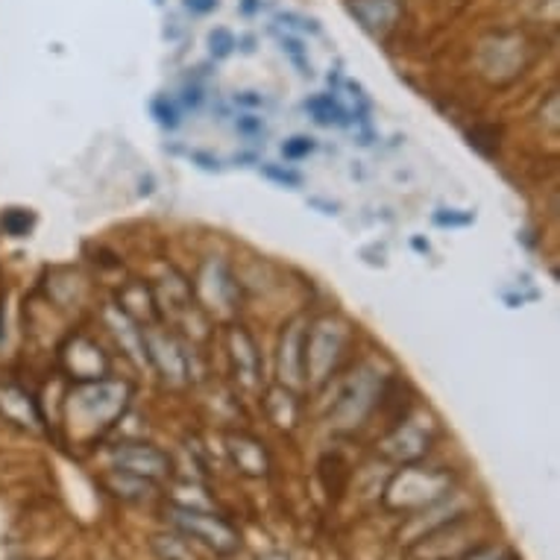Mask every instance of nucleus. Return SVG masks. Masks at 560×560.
<instances>
[{"instance_id": "obj_15", "label": "nucleus", "mask_w": 560, "mask_h": 560, "mask_svg": "<svg viewBox=\"0 0 560 560\" xmlns=\"http://www.w3.org/2000/svg\"><path fill=\"white\" fill-rule=\"evenodd\" d=\"M221 7V0H185V10L194 12V15H209Z\"/></svg>"}, {"instance_id": "obj_3", "label": "nucleus", "mask_w": 560, "mask_h": 560, "mask_svg": "<svg viewBox=\"0 0 560 560\" xmlns=\"http://www.w3.org/2000/svg\"><path fill=\"white\" fill-rule=\"evenodd\" d=\"M117 470L124 475H136L145 482H155L171 473V458L150 444H121L112 452Z\"/></svg>"}, {"instance_id": "obj_17", "label": "nucleus", "mask_w": 560, "mask_h": 560, "mask_svg": "<svg viewBox=\"0 0 560 560\" xmlns=\"http://www.w3.org/2000/svg\"><path fill=\"white\" fill-rule=\"evenodd\" d=\"M238 129H241V133H247V136H252V133H261V129H264V124H261V117L244 115V117H238Z\"/></svg>"}, {"instance_id": "obj_12", "label": "nucleus", "mask_w": 560, "mask_h": 560, "mask_svg": "<svg viewBox=\"0 0 560 560\" xmlns=\"http://www.w3.org/2000/svg\"><path fill=\"white\" fill-rule=\"evenodd\" d=\"M282 41V50L288 53L290 62L300 69V74H306V77H311V62L306 59V48H302V41L300 39H290V36H279Z\"/></svg>"}, {"instance_id": "obj_18", "label": "nucleus", "mask_w": 560, "mask_h": 560, "mask_svg": "<svg viewBox=\"0 0 560 560\" xmlns=\"http://www.w3.org/2000/svg\"><path fill=\"white\" fill-rule=\"evenodd\" d=\"M235 103H244V107H264V97L256 95V91H244V95H235Z\"/></svg>"}, {"instance_id": "obj_9", "label": "nucleus", "mask_w": 560, "mask_h": 560, "mask_svg": "<svg viewBox=\"0 0 560 560\" xmlns=\"http://www.w3.org/2000/svg\"><path fill=\"white\" fill-rule=\"evenodd\" d=\"M314 150H318V141L309 136H294V138H288L285 145H282V155L290 159V162H300V159L311 155Z\"/></svg>"}, {"instance_id": "obj_20", "label": "nucleus", "mask_w": 560, "mask_h": 560, "mask_svg": "<svg viewBox=\"0 0 560 560\" xmlns=\"http://www.w3.org/2000/svg\"><path fill=\"white\" fill-rule=\"evenodd\" d=\"M261 10V0H241L244 15H256Z\"/></svg>"}, {"instance_id": "obj_8", "label": "nucleus", "mask_w": 560, "mask_h": 560, "mask_svg": "<svg viewBox=\"0 0 560 560\" xmlns=\"http://www.w3.org/2000/svg\"><path fill=\"white\" fill-rule=\"evenodd\" d=\"M33 226H36V214L27 212V209H7L0 214V229L10 238H24Z\"/></svg>"}, {"instance_id": "obj_22", "label": "nucleus", "mask_w": 560, "mask_h": 560, "mask_svg": "<svg viewBox=\"0 0 560 560\" xmlns=\"http://www.w3.org/2000/svg\"><path fill=\"white\" fill-rule=\"evenodd\" d=\"M155 3H162V0H155Z\"/></svg>"}, {"instance_id": "obj_19", "label": "nucleus", "mask_w": 560, "mask_h": 560, "mask_svg": "<svg viewBox=\"0 0 560 560\" xmlns=\"http://www.w3.org/2000/svg\"><path fill=\"white\" fill-rule=\"evenodd\" d=\"M185 107H191V109H197L200 107V100H203V91H200V88L197 86H191V88H185Z\"/></svg>"}, {"instance_id": "obj_16", "label": "nucleus", "mask_w": 560, "mask_h": 560, "mask_svg": "<svg viewBox=\"0 0 560 560\" xmlns=\"http://www.w3.org/2000/svg\"><path fill=\"white\" fill-rule=\"evenodd\" d=\"M282 21H288L290 27L294 29H300V33H314V36H318L320 33V27H318V21H306V18H300V15H282Z\"/></svg>"}, {"instance_id": "obj_2", "label": "nucleus", "mask_w": 560, "mask_h": 560, "mask_svg": "<svg viewBox=\"0 0 560 560\" xmlns=\"http://www.w3.org/2000/svg\"><path fill=\"white\" fill-rule=\"evenodd\" d=\"M171 520L185 537L206 543L217 555H233V551L241 549V534L235 532L233 522H226L217 513L197 511L188 505H171Z\"/></svg>"}, {"instance_id": "obj_23", "label": "nucleus", "mask_w": 560, "mask_h": 560, "mask_svg": "<svg viewBox=\"0 0 560 560\" xmlns=\"http://www.w3.org/2000/svg\"><path fill=\"white\" fill-rule=\"evenodd\" d=\"M475 560H482V558H475Z\"/></svg>"}, {"instance_id": "obj_13", "label": "nucleus", "mask_w": 560, "mask_h": 560, "mask_svg": "<svg viewBox=\"0 0 560 560\" xmlns=\"http://www.w3.org/2000/svg\"><path fill=\"white\" fill-rule=\"evenodd\" d=\"M150 112H153L155 121H159L162 126H167V129H176V126H179V112H176V107L167 100V97H155Z\"/></svg>"}, {"instance_id": "obj_6", "label": "nucleus", "mask_w": 560, "mask_h": 560, "mask_svg": "<svg viewBox=\"0 0 560 560\" xmlns=\"http://www.w3.org/2000/svg\"><path fill=\"white\" fill-rule=\"evenodd\" d=\"M150 546H153V551L162 560H197L191 546L183 537H176V534H155Z\"/></svg>"}, {"instance_id": "obj_21", "label": "nucleus", "mask_w": 560, "mask_h": 560, "mask_svg": "<svg viewBox=\"0 0 560 560\" xmlns=\"http://www.w3.org/2000/svg\"><path fill=\"white\" fill-rule=\"evenodd\" d=\"M0 340H3V302H0Z\"/></svg>"}, {"instance_id": "obj_4", "label": "nucleus", "mask_w": 560, "mask_h": 560, "mask_svg": "<svg viewBox=\"0 0 560 560\" xmlns=\"http://www.w3.org/2000/svg\"><path fill=\"white\" fill-rule=\"evenodd\" d=\"M349 12L361 21V27L378 36L394 27L399 15V0H349Z\"/></svg>"}, {"instance_id": "obj_11", "label": "nucleus", "mask_w": 560, "mask_h": 560, "mask_svg": "<svg viewBox=\"0 0 560 560\" xmlns=\"http://www.w3.org/2000/svg\"><path fill=\"white\" fill-rule=\"evenodd\" d=\"M235 48H238V39H235L229 29L217 27L212 36H209V50H212L214 59H226Z\"/></svg>"}, {"instance_id": "obj_7", "label": "nucleus", "mask_w": 560, "mask_h": 560, "mask_svg": "<svg viewBox=\"0 0 560 560\" xmlns=\"http://www.w3.org/2000/svg\"><path fill=\"white\" fill-rule=\"evenodd\" d=\"M306 112H309L318 124H344V109L338 107V100H332L328 95H318L306 100Z\"/></svg>"}, {"instance_id": "obj_1", "label": "nucleus", "mask_w": 560, "mask_h": 560, "mask_svg": "<svg viewBox=\"0 0 560 560\" xmlns=\"http://www.w3.org/2000/svg\"><path fill=\"white\" fill-rule=\"evenodd\" d=\"M452 484V475L446 470H420V466H402L385 490V505L394 511H420L432 508L437 499H444Z\"/></svg>"}, {"instance_id": "obj_5", "label": "nucleus", "mask_w": 560, "mask_h": 560, "mask_svg": "<svg viewBox=\"0 0 560 560\" xmlns=\"http://www.w3.org/2000/svg\"><path fill=\"white\" fill-rule=\"evenodd\" d=\"M229 452H233L238 470H244L247 475H267V466L271 464H267V455H264L259 440H252V437H233Z\"/></svg>"}, {"instance_id": "obj_10", "label": "nucleus", "mask_w": 560, "mask_h": 560, "mask_svg": "<svg viewBox=\"0 0 560 560\" xmlns=\"http://www.w3.org/2000/svg\"><path fill=\"white\" fill-rule=\"evenodd\" d=\"M261 174L267 176L271 183L276 185H285V188H300L302 185V176L297 174V171H288V167H279V164H271V162H264L259 167Z\"/></svg>"}, {"instance_id": "obj_14", "label": "nucleus", "mask_w": 560, "mask_h": 560, "mask_svg": "<svg viewBox=\"0 0 560 560\" xmlns=\"http://www.w3.org/2000/svg\"><path fill=\"white\" fill-rule=\"evenodd\" d=\"M475 221V214H452V212H437L435 214V223L437 226H466V223H473Z\"/></svg>"}]
</instances>
